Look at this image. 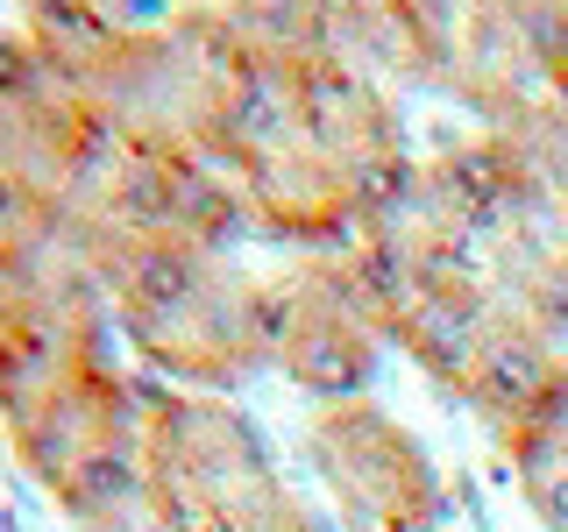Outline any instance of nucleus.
<instances>
[{
    "instance_id": "nucleus-1",
    "label": "nucleus",
    "mask_w": 568,
    "mask_h": 532,
    "mask_svg": "<svg viewBox=\"0 0 568 532\" xmlns=\"http://www.w3.org/2000/svg\"><path fill=\"white\" fill-rule=\"evenodd\" d=\"M142 419L150 390L71 235L0 248V433L71 532H142Z\"/></svg>"
},
{
    "instance_id": "nucleus-2",
    "label": "nucleus",
    "mask_w": 568,
    "mask_h": 532,
    "mask_svg": "<svg viewBox=\"0 0 568 532\" xmlns=\"http://www.w3.org/2000/svg\"><path fill=\"white\" fill-rule=\"evenodd\" d=\"M121 348L164 390L227 398L256 369H271L263 334V277L242 270L235 248L213 242H114L93 248Z\"/></svg>"
},
{
    "instance_id": "nucleus-3",
    "label": "nucleus",
    "mask_w": 568,
    "mask_h": 532,
    "mask_svg": "<svg viewBox=\"0 0 568 532\" xmlns=\"http://www.w3.org/2000/svg\"><path fill=\"white\" fill-rule=\"evenodd\" d=\"M142 532H320L263 426L206 390H150Z\"/></svg>"
},
{
    "instance_id": "nucleus-4",
    "label": "nucleus",
    "mask_w": 568,
    "mask_h": 532,
    "mask_svg": "<svg viewBox=\"0 0 568 532\" xmlns=\"http://www.w3.org/2000/svg\"><path fill=\"white\" fill-rule=\"evenodd\" d=\"M93 135V114L64 93L22 22H0V248L71 235V192Z\"/></svg>"
},
{
    "instance_id": "nucleus-5",
    "label": "nucleus",
    "mask_w": 568,
    "mask_h": 532,
    "mask_svg": "<svg viewBox=\"0 0 568 532\" xmlns=\"http://www.w3.org/2000/svg\"><path fill=\"white\" fill-rule=\"evenodd\" d=\"M306 461L334 497L342 532H440L448 519V490L426 448L369 398L320 405L306 419Z\"/></svg>"
},
{
    "instance_id": "nucleus-6",
    "label": "nucleus",
    "mask_w": 568,
    "mask_h": 532,
    "mask_svg": "<svg viewBox=\"0 0 568 532\" xmlns=\"http://www.w3.org/2000/svg\"><path fill=\"white\" fill-rule=\"evenodd\" d=\"M263 334L271 369H284L313 405L363 398L384 362V327L348 277V256H298L263 277Z\"/></svg>"
}]
</instances>
